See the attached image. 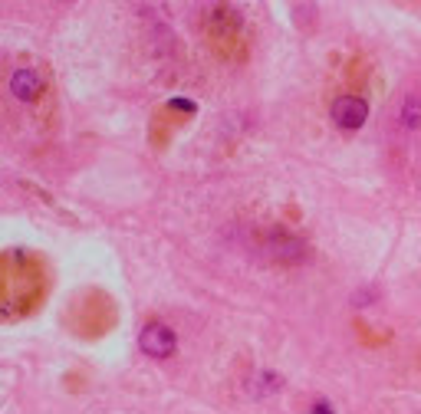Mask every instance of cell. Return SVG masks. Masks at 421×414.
<instances>
[{
    "mask_svg": "<svg viewBox=\"0 0 421 414\" xmlns=\"http://www.w3.org/2000/svg\"><path fill=\"white\" fill-rule=\"evenodd\" d=\"M138 348H142L145 355H152V359H168V355H174V348H178V339H174V332L168 326L148 322V326L142 329V335H138Z\"/></svg>",
    "mask_w": 421,
    "mask_h": 414,
    "instance_id": "cell-1",
    "label": "cell"
},
{
    "mask_svg": "<svg viewBox=\"0 0 421 414\" xmlns=\"http://www.w3.org/2000/svg\"><path fill=\"white\" fill-rule=\"evenodd\" d=\"M369 118V102L362 95H339L333 102V122L339 129H362Z\"/></svg>",
    "mask_w": 421,
    "mask_h": 414,
    "instance_id": "cell-2",
    "label": "cell"
},
{
    "mask_svg": "<svg viewBox=\"0 0 421 414\" xmlns=\"http://www.w3.org/2000/svg\"><path fill=\"white\" fill-rule=\"evenodd\" d=\"M43 89V79H40L37 69H13L10 76V92L17 95L20 102H33Z\"/></svg>",
    "mask_w": 421,
    "mask_h": 414,
    "instance_id": "cell-3",
    "label": "cell"
}]
</instances>
